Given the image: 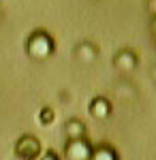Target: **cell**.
I'll use <instances>...</instances> for the list:
<instances>
[{
	"label": "cell",
	"instance_id": "cell-1",
	"mask_svg": "<svg viewBox=\"0 0 156 160\" xmlns=\"http://www.w3.org/2000/svg\"><path fill=\"white\" fill-rule=\"evenodd\" d=\"M26 49H28V53H30L32 58H36V60H43V58H47L49 53H51V49H54V43H51L49 34H45V32H34L32 37L28 38Z\"/></svg>",
	"mask_w": 156,
	"mask_h": 160
},
{
	"label": "cell",
	"instance_id": "cell-2",
	"mask_svg": "<svg viewBox=\"0 0 156 160\" xmlns=\"http://www.w3.org/2000/svg\"><path fill=\"white\" fill-rule=\"evenodd\" d=\"M15 152H17V156L22 160H36L39 154H41V143H39L32 135H26L17 141Z\"/></svg>",
	"mask_w": 156,
	"mask_h": 160
},
{
	"label": "cell",
	"instance_id": "cell-3",
	"mask_svg": "<svg viewBox=\"0 0 156 160\" xmlns=\"http://www.w3.org/2000/svg\"><path fill=\"white\" fill-rule=\"evenodd\" d=\"M90 152H92V148L86 143L84 139L71 141L66 145V156H69V160H90Z\"/></svg>",
	"mask_w": 156,
	"mask_h": 160
},
{
	"label": "cell",
	"instance_id": "cell-4",
	"mask_svg": "<svg viewBox=\"0 0 156 160\" xmlns=\"http://www.w3.org/2000/svg\"><path fill=\"white\" fill-rule=\"evenodd\" d=\"M113 64H116L120 71H124V73H131L133 68L137 66V56H135L131 49H124L113 58Z\"/></svg>",
	"mask_w": 156,
	"mask_h": 160
},
{
	"label": "cell",
	"instance_id": "cell-5",
	"mask_svg": "<svg viewBox=\"0 0 156 160\" xmlns=\"http://www.w3.org/2000/svg\"><path fill=\"white\" fill-rule=\"evenodd\" d=\"M64 132H66V137H69L71 141H79V139H84V135H86V126L79 122V120H69L66 126H64Z\"/></svg>",
	"mask_w": 156,
	"mask_h": 160
},
{
	"label": "cell",
	"instance_id": "cell-6",
	"mask_svg": "<svg viewBox=\"0 0 156 160\" xmlns=\"http://www.w3.org/2000/svg\"><path fill=\"white\" fill-rule=\"evenodd\" d=\"M109 111H111V105H109V100L105 98H94L92 102H90V113L94 115V118H107Z\"/></svg>",
	"mask_w": 156,
	"mask_h": 160
},
{
	"label": "cell",
	"instance_id": "cell-7",
	"mask_svg": "<svg viewBox=\"0 0 156 160\" xmlns=\"http://www.w3.org/2000/svg\"><path fill=\"white\" fill-rule=\"evenodd\" d=\"M90 160H118V156H116V152L111 148L98 145V148H94L90 152Z\"/></svg>",
	"mask_w": 156,
	"mask_h": 160
},
{
	"label": "cell",
	"instance_id": "cell-8",
	"mask_svg": "<svg viewBox=\"0 0 156 160\" xmlns=\"http://www.w3.org/2000/svg\"><path fill=\"white\" fill-rule=\"evenodd\" d=\"M77 56H79V58H81L84 62H88V60H94V58H96V49H94V45L81 43V45L77 47Z\"/></svg>",
	"mask_w": 156,
	"mask_h": 160
},
{
	"label": "cell",
	"instance_id": "cell-9",
	"mask_svg": "<svg viewBox=\"0 0 156 160\" xmlns=\"http://www.w3.org/2000/svg\"><path fill=\"white\" fill-rule=\"evenodd\" d=\"M51 118H54L51 109H43V111H41V122L45 124V126H47V124H51Z\"/></svg>",
	"mask_w": 156,
	"mask_h": 160
},
{
	"label": "cell",
	"instance_id": "cell-10",
	"mask_svg": "<svg viewBox=\"0 0 156 160\" xmlns=\"http://www.w3.org/2000/svg\"><path fill=\"white\" fill-rule=\"evenodd\" d=\"M39 160H58V158H56V154H51V152H49V154H45V156H41Z\"/></svg>",
	"mask_w": 156,
	"mask_h": 160
},
{
	"label": "cell",
	"instance_id": "cell-11",
	"mask_svg": "<svg viewBox=\"0 0 156 160\" xmlns=\"http://www.w3.org/2000/svg\"><path fill=\"white\" fill-rule=\"evenodd\" d=\"M152 77H154V79H156V68H154V71H152Z\"/></svg>",
	"mask_w": 156,
	"mask_h": 160
}]
</instances>
